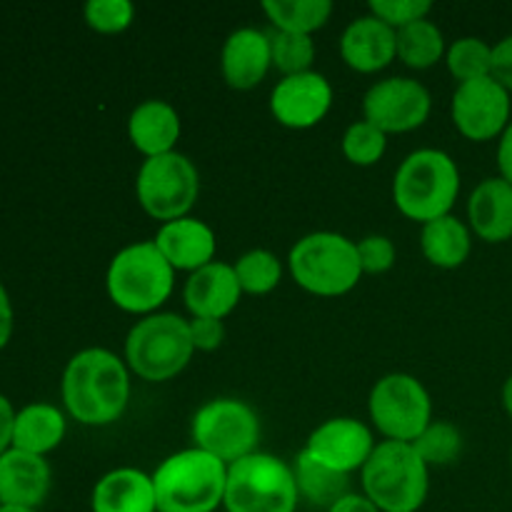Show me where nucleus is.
<instances>
[{"mask_svg": "<svg viewBox=\"0 0 512 512\" xmlns=\"http://www.w3.org/2000/svg\"><path fill=\"white\" fill-rule=\"evenodd\" d=\"M65 410L83 425H110L125 413L130 400L128 365L105 348H85L65 365Z\"/></svg>", "mask_w": 512, "mask_h": 512, "instance_id": "nucleus-1", "label": "nucleus"}, {"mask_svg": "<svg viewBox=\"0 0 512 512\" xmlns=\"http://www.w3.org/2000/svg\"><path fill=\"white\" fill-rule=\"evenodd\" d=\"M460 193V170L445 150L423 148L400 163L393 180V200L400 213L418 223L450 215Z\"/></svg>", "mask_w": 512, "mask_h": 512, "instance_id": "nucleus-2", "label": "nucleus"}, {"mask_svg": "<svg viewBox=\"0 0 512 512\" xmlns=\"http://www.w3.org/2000/svg\"><path fill=\"white\" fill-rule=\"evenodd\" d=\"M363 495L380 512H418L428 500V465L413 443L385 440L360 470Z\"/></svg>", "mask_w": 512, "mask_h": 512, "instance_id": "nucleus-3", "label": "nucleus"}, {"mask_svg": "<svg viewBox=\"0 0 512 512\" xmlns=\"http://www.w3.org/2000/svg\"><path fill=\"white\" fill-rule=\"evenodd\" d=\"M158 512H215L225 500L228 465L200 448L180 450L153 473Z\"/></svg>", "mask_w": 512, "mask_h": 512, "instance_id": "nucleus-4", "label": "nucleus"}, {"mask_svg": "<svg viewBox=\"0 0 512 512\" xmlns=\"http://www.w3.org/2000/svg\"><path fill=\"white\" fill-rule=\"evenodd\" d=\"M288 265L295 283L320 298L350 293L363 278L358 243L330 230L300 238L290 250Z\"/></svg>", "mask_w": 512, "mask_h": 512, "instance_id": "nucleus-5", "label": "nucleus"}, {"mask_svg": "<svg viewBox=\"0 0 512 512\" xmlns=\"http://www.w3.org/2000/svg\"><path fill=\"white\" fill-rule=\"evenodd\" d=\"M175 270L153 240L133 243L120 250L108 265L105 288L120 310L133 315H155L170 298Z\"/></svg>", "mask_w": 512, "mask_h": 512, "instance_id": "nucleus-6", "label": "nucleus"}, {"mask_svg": "<svg viewBox=\"0 0 512 512\" xmlns=\"http://www.w3.org/2000/svg\"><path fill=\"white\" fill-rule=\"evenodd\" d=\"M193 353L188 320L173 313L138 320L125 338V365L148 383H165L183 373Z\"/></svg>", "mask_w": 512, "mask_h": 512, "instance_id": "nucleus-7", "label": "nucleus"}, {"mask_svg": "<svg viewBox=\"0 0 512 512\" xmlns=\"http://www.w3.org/2000/svg\"><path fill=\"white\" fill-rule=\"evenodd\" d=\"M298 498L293 468L275 455L253 453L228 465V512H295Z\"/></svg>", "mask_w": 512, "mask_h": 512, "instance_id": "nucleus-8", "label": "nucleus"}, {"mask_svg": "<svg viewBox=\"0 0 512 512\" xmlns=\"http://www.w3.org/2000/svg\"><path fill=\"white\" fill-rule=\"evenodd\" d=\"M135 193L150 218L163 223L188 218L200 195L198 168L178 150L158 158H145L135 180Z\"/></svg>", "mask_w": 512, "mask_h": 512, "instance_id": "nucleus-9", "label": "nucleus"}, {"mask_svg": "<svg viewBox=\"0 0 512 512\" xmlns=\"http://www.w3.org/2000/svg\"><path fill=\"white\" fill-rule=\"evenodd\" d=\"M195 448L233 465L255 453L260 440V420L250 405L235 398H215L193 418Z\"/></svg>", "mask_w": 512, "mask_h": 512, "instance_id": "nucleus-10", "label": "nucleus"}, {"mask_svg": "<svg viewBox=\"0 0 512 512\" xmlns=\"http://www.w3.org/2000/svg\"><path fill=\"white\" fill-rule=\"evenodd\" d=\"M370 418L388 440L415 443L433 423V403L418 378L408 373H390L370 390Z\"/></svg>", "mask_w": 512, "mask_h": 512, "instance_id": "nucleus-11", "label": "nucleus"}, {"mask_svg": "<svg viewBox=\"0 0 512 512\" xmlns=\"http://www.w3.org/2000/svg\"><path fill=\"white\" fill-rule=\"evenodd\" d=\"M433 98L428 88L413 78H385L363 98V120L388 133H408L428 120Z\"/></svg>", "mask_w": 512, "mask_h": 512, "instance_id": "nucleus-12", "label": "nucleus"}, {"mask_svg": "<svg viewBox=\"0 0 512 512\" xmlns=\"http://www.w3.org/2000/svg\"><path fill=\"white\" fill-rule=\"evenodd\" d=\"M450 113L460 135L485 143L503 135L510 125V93L493 75L460 83L455 88Z\"/></svg>", "mask_w": 512, "mask_h": 512, "instance_id": "nucleus-13", "label": "nucleus"}, {"mask_svg": "<svg viewBox=\"0 0 512 512\" xmlns=\"http://www.w3.org/2000/svg\"><path fill=\"white\" fill-rule=\"evenodd\" d=\"M330 105H333V88L328 78L315 70L278 80L270 93L273 118L293 130H308L318 125L328 115Z\"/></svg>", "mask_w": 512, "mask_h": 512, "instance_id": "nucleus-14", "label": "nucleus"}, {"mask_svg": "<svg viewBox=\"0 0 512 512\" xmlns=\"http://www.w3.org/2000/svg\"><path fill=\"white\" fill-rule=\"evenodd\" d=\"M303 450L318 463L350 475L365 468L375 450V440L368 425H363L360 420L333 418L325 420L310 433L308 445Z\"/></svg>", "mask_w": 512, "mask_h": 512, "instance_id": "nucleus-15", "label": "nucleus"}, {"mask_svg": "<svg viewBox=\"0 0 512 512\" xmlns=\"http://www.w3.org/2000/svg\"><path fill=\"white\" fill-rule=\"evenodd\" d=\"M48 460L10 448L0 455V508L38 510L50 493Z\"/></svg>", "mask_w": 512, "mask_h": 512, "instance_id": "nucleus-16", "label": "nucleus"}, {"mask_svg": "<svg viewBox=\"0 0 512 512\" xmlns=\"http://www.w3.org/2000/svg\"><path fill=\"white\" fill-rule=\"evenodd\" d=\"M345 65L358 73H378L398 58V30L375 15L355 18L340 38Z\"/></svg>", "mask_w": 512, "mask_h": 512, "instance_id": "nucleus-17", "label": "nucleus"}, {"mask_svg": "<svg viewBox=\"0 0 512 512\" xmlns=\"http://www.w3.org/2000/svg\"><path fill=\"white\" fill-rule=\"evenodd\" d=\"M183 298L193 318L223 320L238 308L243 288H240L233 265L213 260L205 268L190 273Z\"/></svg>", "mask_w": 512, "mask_h": 512, "instance_id": "nucleus-18", "label": "nucleus"}, {"mask_svg": "<svg viewBox=\"0 0 512 512\" xmlns=\"http://www.w3.org/2000/svg\"><path fill=\"white\" fill-rule=\"evenodd\" d=\"M273 65L270 35L258 28H238L228 35L220 53V70L230 88L250 90L263 83Z\"/></svg>", "mask_w": 512, "mask_h": 512, "instance_id": "nucleus-19", "label": "nucleus"}, {"mask_svg": "<svg viewBox=\"0 0 512 512\" xmlns=\"http://www.w3.org/2000/svg\"><path fill=\"white\" fill-rule=\"evenodd\" d=\"M163 258L173 265V270H195L213 263L218 240L210 225L198 218H180L160 225L158 235L153 240Z\"/></svg>", "mask_w": 512, "mask_h": 512, "instance_id": "nucleus-20", "label": "nucleus"}, {"mask_svg": "<svg viewBox=\"0 0 512 512\" xmlns=\"http://www.w3.org/2000/svg\"><path fill=\"white\" fill-rule=\"evenodd\" d=\"M93 512H158L153 475L135 468H118L95 483Z\"/></svg>", "mask_w": 512, "mask_h": 512, "instance_id": "nucleus-21", "label": "nucleus"}, {"mask_svg": "<svg viewBox=\"0 0 512 512\" xmlns=\"http://www.w3.org/2000/svg\"><path fill=\"white\" fill-rule=\"evenodd\" d=\"M180 115L165 100H145L130 113L128 138L138 153L145 158L175 153V143L180 138Z\"/></svg>", "mask_w": 512, "mask_h": 512, "instance_id": "nucleus-22", "label": "nucleus"}, {"mask_svg": "<svg viewBox=\"0 0 512 512\" xmlns=\"http://www.w3.org/2000/svg\"><path fill=\"white\" fill-rule=\"evenodd\" d=\"M468 220L485 243H505L512 238V185L503 178H485L470 193Z\"/></svg>", "mask_w": 512, "mask_h": 512, "instance_id": "nucleus-23", "label": "nucleus"}, {"mask_svg": "<svg viewBox=\"0 0 512 512\" xmlns=\"http://www.w3.org/2000/svg\"><path fill=\"white\" fill-rule=\"evenodd\" d=\"M65 415L50 403L25 405L15 413L13 425V448L30 455H45L58 448L65 438Z\"/></svg>", "mask_w": 512, "mask_h": 512, "instance_id": "nucleus-24", "label": "nucleus"}, {"mask_svg": "<svg viewBox=\"0 0 512 512\" xmlns=\"http://www.w3.org/2000/svg\"><path fill=\"white\" fill-rule=\"evenodd\" d=\"M420 248H423V255L430 265L453 270L468 260L473 240H470V230L463 220H458L455 215H443V218L423 225Z\"/></svg>", "mask_w": 512, "mask_h": 512, "instance_id": "nucleus-25", "label": "nucleus"}, {"mask_svg": "<svg viewBox=\"0 0 512 512\" xmlns=\"http://www.w3.org/2000/svg\"><path fill=\"white\" fill-rule=\"evenodd\" d=\"M293 473L295 483H298L300 498H305L310 505H315V508L330 510L338 500L350 495V475L338 473V470L318 463V460L310 458L305 450L298 453Z\"/></svg>", "mask_w": 512, "mask_h": 512, "instance_id": "nucleus-26", "label": "nucleus"}, {"mask_svg": "<svg viewBox=\"0 0 512 512\" xmlns=\"http://www.w3.org/2000/svg\"><path fill=\"white\" fill-rule=\"evenodd\" d=\"M265 15L283 33L313 35L333 15L330 0H265Z\"/></svg>", "mask_w": 512, "mask_h": 512, "instance_id": "nucleus-27", "label": "nucleus"}, {"mask_svg": "<svg viewBox=\"0 0 512 512\" xmlns=\"http://www.w3.org/2000/svg\"><path fill=\"white\" fill-rule=\"evenodd\" d=\"M445 55L443 30L433 20H418L398 30V58L408 68L425 70L433 68Z\"/></svg>", "mask_w": 512, "mask_h": 512, "instance_id": "nucleus-28", "label": "nucleus"}, {"mask_svg": "<svg viewBox=\"0 0 512 512\" xmlns=\"http://www.w3.org/2000/svg\"><path fill=\"white\" fill-rule=\"evenodd\" d=\"M445 63H448L450 75L460 83H470V80L490 78L493 75V45L485 43L483 38H460L445 53Z\"/></svg>", "mask_w": 512, "mask_h": 512, "instance_id": "nucleus-29", "label": "nucleus"}, {"mask_svg": "<svg viewBox=\"0 0 512 512\" xmlns=\"http://www.w3.org/2000/svg\"><path fill=\"white\" fill-rule=\"evenodd\" d=\"M233 268L235 275H238V283L240 288H243V293L250 295L273 293L280 285V278H283V265H280L278 255L263 248L243 253Z\"/></svg>", "mask_w": 512, "mask_h": 512, "instance_id": "nucleus-30", "label": "nucleus"}, {"mask_svg": "<svg viewBox=\"0 0 512 512\" xmlns=\"http://www.w3.org/2000/svg\"><path fill=\"white\" fill-rule=\"evenodd\" d=\"M413 448L418 450V455L423 458V463L435 465V468H443V465L455 463L463 453V435L455 428L453 423H443V420H433L423 433L418 435V440L413 443Z\"/></svg>", "mask_w": 512, "mask_h": 512, "instance_id": "nucleus-31", "label": "nucleus"}, {"mask_svg": "<svg viewBox=\"0 0 512 512\" xmlns=\"http://www.w3.org/2000/svg\"><path fill=\"white\" fill-rule=\"evenodd\" d=\"M270 53H273V68H278L283 78L308 73L315 60V40L313 35L275 30L270 35Z\"/></svg>", "mask_w": 512, "mask_h": 512, "instance_id": "nucleus-32", "label": "nucleus"}, {"mask_svg": "<svg viewBox=\"0 0 512 512\" xmlns=\"http://www.w3.org/2000/svg\"><path fill=\"white\" fill-rule=\"evenodd\" d=\"M385 148H388V135L368 120H358L343 135V155L358 168L378 163L385 155Z\"/></svg>", "mask_w": 512, "mask_h": 512, "instance_id": "nucleus-33", "label": "nucleus"}, {"mask_svg": "<svg viewBox=\"0 0 512 512\" xmlns=\"http://www.w3.org/2000/svg\"><path fill=\"white\" fill-rule=\"evenodd\" d=\"M85 23L95 30V33L113 35L123 33L130 28L135 18V8L130 0H90L85 5Z\"/></svg>", "mask_w": 512, "mask_h": 512, "instance_id": "nucleus-34", "label": "nucleus"}, {"mask_svg": "<svg viewBox=\"0 0 512 512\" xmlns=\"http://www.w3.org/2000/svg\"><path fill=\"white\" fill-rule=\"evenodd\" d=\"M433 10L430 0H370V15L388 23L393 30L428 18Z\"/></svg>", "mask_w": 512, "mask_h": 512, "instance_id": "nucleus-35", "label": "nucleus"}, {"mask_svg": "<svg viewBox=\"0 0 512 512\" xmlns=\"http://www.w3.org/2000/svg\"><path fill=\"white\" fill-rule=\"evenodd\" d=\"M358 255L360 265H363V273L370 275L385 273V270H390L395 265V245L385 235H368V238L360 240Z\"/></svg>", "mask_w": 512, "mask_h": 512, "instance_id": "nucleus-36", "label": "nucleus"}, {"mask_svg": "<svg viewBox=\"0 0 512 512\" xmlns=\"http://www.w3.org/2000/svg\"><path fill=\"white\" fill-rule=\"evenodd\" d=\"M190 325V338H193L195 350H203V353H213L223 345L225 340V325L223 320L215 318H193L188 320Z\"/></svg>", "mask_w": 512, "mask_h": 512, "instance_id": "nucleus-37", "label": "nucleus"}, {"mask_svg": "<svg viewBox=\"0 0 512 512\" xmlns=\"http://www.w3.org/2000/svg\"><path fill=\"white\" fill-rule=\"evenodd\" d=\"M493 78L503 85L505 90H512V35L493 45Z\"/></svg>", "mask_w": 512, "mask_h": 512, "instance_id": "nucleus-38", "label": "nucleus"}, {"mask_svg": "<svg viewBox=\"0 0 512 512\" xmlns=\"http://www.w3.org/2000/svg\"><path fill=\"white\" fill-rule=\"evenodd\" d=\"M13 425L15 410L5 395H0V455L13 448Z\"/></svg>", "mask_w": 512, "mask_h": 512, "instance_id": "nucleus-39", "label": "nucleus"}, {"mask_svg": "<svg viewBox=\"0 0 512 512\" xmlns=\"http://www.w3.org/2000/svg\"><path fill=\"white\" fill-rule=\"evenodd\" d=\"M10 338H13V303L5 285L0 283V350L10 343Z\"/></svg>", "mask_w": 512, "mask_h": 512, "instance_id": "nucleus-40", "label": "nucleus"}, {"mask_svg": "<svg viewBox=\"0 0 512 512\" xmlns=\"http://www.w3.org/2000/svg\"><path fill=\"white\" fill-rule=\"evenodd\" d=\"M498 168H500V178L508 180V183L512 185V120H510L508 128H505V133L500 135Z\"/></svg>", "mask_w": 512, "mask_h": 512, "instance_id": "nucleus-41", "label": "nucleus"}, {"mask_svg": "<svg viewBox=\"0 0 512 512\" xmlns=\"http://www.w3.org/2000/svg\"><path fill=\"white\" fill-rule=\"evenodd\" d=\"M328 512H380V510L375 508V505L370 503L365 495L350 493V495H345L343 500H338V503H335Z\"/></svg>", "mask_w": 512, "mask_h": 512, "instance_id": "nucleus-42", "label": "nucleus"}, {"mask_svg": "<svg viewBox=\"0 0 512 512\" xmlns=\"http://www.w3.org/2000/svg\"><path fill=\"white\" fill-rule=\"evenodd\" d=\"M503 408H505V413L512 418V375L505 380V385H503Z\"/></svg>", "mask_w": 512, "mask_h": 512, "instance_id": "nucleus-43", "label": "nucleus"}, {"mask_svg": "<svg viewBox=\"0 0 512 512\" xmlns=\"http://www.w3.org/2000/svg\"><path fill=\"white\" fill-rule=\"evenodd\" d=\"M0 512H38V510H25V508H0Z\"/></svg>", "mask_w": 512, "mask_h": 512, "instance_id": "nucleus-44", "label": "nucleus"}, {"mask_svg": "<svg viewBox=\"0 0 512 512\" xmlns=\"http://www.w3.org/2000/svg\"><path fill=\"white\" fill-rule=\"evenodd\" d=\"M510 460H512V450H510Z\"/></svg>", "mask_w": 512, "mask_h": 512, "instance_id": "nucleus-45", "label": "nucleus"}]
</instances>
